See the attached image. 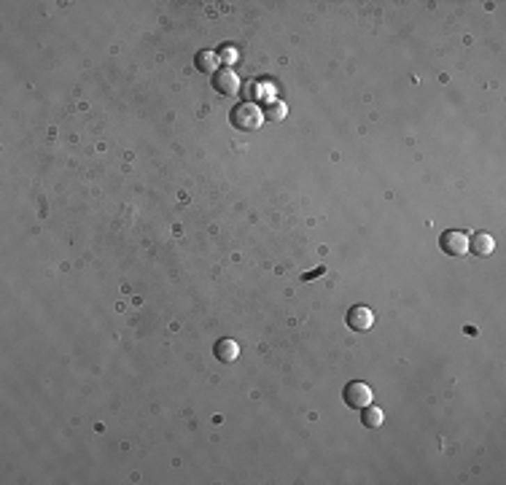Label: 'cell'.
<instances>
[{
    "label": "cell",
    "instance_id": "1",
    "mask_svg": "<svg viewBox=\"0 0 506 485\" xmlns=\"http://www.w3.org/2000/svg\"><path fill=\"white\" fill-rule=\"evenodd\" d=\"M232 124L237 127V130H243V132H251V130H259L264 121V114L259 105H253V102H243V105H237L235 111H232Z\"/></svg>",
    "mask_w": 506,
    "mask_h": 485
},
{
    "label": "cell",
    "instance_id": "2",
    "mask_svg": "<svg viewBox=\"0 0 506 485\" xmlns=\"http://www.w3.org/2000/svg\"><path fill=\"white\" fill-rule=\"evenodd\" d=\"M345 404L347 407H353V410H364V407H369L372 404V399H374V394H372V388L366 383H361V380H353V383L345 385Z\"/></svg>",
    "mask_w": 506,
    "mask_h": 485
},
{
    "label": "cell",
    "instance_id": "3",
    "mask_svg": "<svg viewBox=\"0 0 506 485\" xmlns=\"http://www.w3.org/2000/svg\"><path fill=\"white\" fill-rule=\"evenodd\" d=\"M468 235L461 232V229H447L445 235L439 238V248L445 251L447 256H464L468 254Z\"/></svg>",
    "mask_w": 506,
    "mask_h": 485
},
{
    "label": "cell",
    "instance_id": "4",
    "mask_svg": "<svg viewBox=\"0 0 506 485\" xmlns=\"http://www.w3.org/2000/svg\"><path fill=\"white\" fill-rule=\"evenodd\" d=\"M213 86H216V92L223 95V98L237 95V92H240V76H237L232 68H221V70L213 73Z\"/></svg>",
    "mask_w": 506,
    "mask_h": 485
},
{
    "label": "cell",
    "instance_id": "5",
    "mask_svg": "<svg viewBox=\"0 0 506 485\" xmlns=\"http://www.w3.org/2000/svg\"><path fill=\"white\" fill-rule=\"evenodd\" d=\"M347 326L353 332H369L374 326V313L366 305H356V307L347 310Z\"/></svg>",
    "mask_w": 506,
    "mask_h": 485
},
{
    "label": "cell",
    "instance_id": "6",
    "mask_svg": "<svg viewBox=\"0 0 506 485\" xmlns=\"http://www.w3.org/2000/svg\"><path fill=\"white\" fill-rule=\"evenodd\" d=\"M468 251H474L477 256H490L496 251V240L487 235V232H477L471 240H468Z\"/></svg>",
    "mask_w": 506,
    "mask_h": 485
},
{
    "label": "cell",
    "instance_id": "7",
    "mask_svg": "<svg viewBox=\"0 0 506 485\" xmlns=\"http://www.w3.org/2000/svg\"><path fill=\"white\" fill-rule=\"evenodd\" d=\"M237 356H240V345L235 343V340L226 337V340H219V343H216V359H219V362L232 364Z\"/></svg>",
    "mask_w": 506,
    "mask_h": 485
},
{
    "label": "cell",
    "instance_id": "8",
    "mask_svg": "<svg viewBox=\"0 0 506 485\" xmlns=\"http://www.w3.org/2000/svg\"><path fill=\"white\" fill-rule=\"evenodd\" d=\"M383 421H385L383 410H377V407H372V404L361 410V424H364L366 429H380Z\"/></svg>",
    "mask_w": 506,
    "mask_h": 485
},
{
    "label": "cell",
    "instance_id": "9",
    "mask_svg": "<svg viewBox=\"0 0 506 485\" xmlns=\"http://www.w3.org/2000/svg\"><path fill=\"white\" fill-rule=\"evenodd\" d=\"M219 60H216V54H210V52H200L197 54V70H203V73H216L219 68Z\"/></svg>",
    "mask_w": 506,
    "mask_h": 485
}]
</instances>
